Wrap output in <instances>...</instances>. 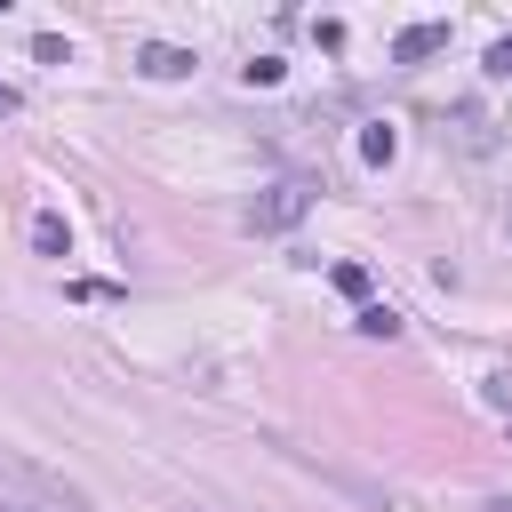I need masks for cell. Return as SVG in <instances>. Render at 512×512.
Instances as JSON below:
<instances>
[{"instance_id": "cell-9", "label": "cell", "mask_w": 512, "mask_h": 512, "mask_svg": "<svg viewBox=\"0 0 512 512\" xmlns=\"http://www.w3.org/2000/svg\"><path fill=\"white\" fill-rule=\"evenodd\" d=\"M0 512H32V504H24V496H16L8 480H0Z\"/></svg>"}, {"instance_id": "cell-7", "label": "cell", "mask_w": 512, "mask_h": 512, "mask_svg": "<svg viewBox=\"0 0 512 512\" xmlns=\"http://www.w3.org/2000/svg\"><path fill=\"white\" fill-rule=\"evenodd\" d=\"M488 72H496V80H512V40H496V48H488Z\"/></svg>"}, {"instance_id": "cell-4", "label": "cell", "mask_w": 512, "mask_h": 512, "mask_svg": "<svg viewBox=\"0 0 512 512\" xmlns=\"http://www.w3.org/2000/svg\"><path fill=\"white\" fill-rule=\"evenodd\" d=\"M352 328H360V336H400V312H392V304H360Z\"/></svg>"}, {"instance_id": "cell-8", "label": "cell", "mask_w": 512, "mask_h": 512, "mask_svg": "<svg viewBox=\"0 0 512 512\" xmlns=\"http://www.w3.org/2000/svg\"><path fill=\"white\" fill-rule=\"evenodd\" d=\"M16 112H24V96H16L8 80H0V120H16Z\"/></svg>"}, {"instance_id": "cell-2", "label": "cell", "mask_w": 512, "mask_h": 512, "mask_svg": "<svg viewBox=\"0 0 512 512\" xmlns=\"http://www.w3.org/2000/svg\"><path fill=\"white\" fill-rule=\"evenodd\" d=\"M192 64H200V56L176 48V40H144V48H136V72H144V80H184Z\"/></svg>"}, {"instance_id": "cell-10", "label": "cell", "mask_w": 512, "mask_h": 512, "mask_svg": "<svg viewBox=\"0 0 512 512\" xmlns=\"http://www.w3.org/2000/svg\"><path fill=\"white\" fill-rule=\"evenodd\" d=\"M488 512H512V496H504V504H488Z\"/></svg>"}, {"instance_id": "cell-1", "label": "cell", "mask_w": 512, "mask_h": 512, "mask_svg": "<svg viewBox=\"0 0 512 512\" xmlns=\"http://www.w3.org/2000/svg\"><path fill=\"white\" fill-rule=\"evenodd\" d=\"M304 208H312V184L288 176V184H272V192L248 208V224H256V232H288V224H304Z\"/></svg>"}, {"instance_id": "cell-5", "label": "cell", "mask_w": 512, "mask_h": 512, "mask_svg": "<svg viewBox=\"0 0 512 512\" xmlns=\"http://www.w3.org/2000/svg\"><path fill=\"white\" fill-rule=\"evenodd\" d=\"M392 152H400V136H392V128H384V120H376V128H368V136H360V160H376V168H384V160H392Z\"/></svg>"}, {"instance_id": "cell-11", "label": "cell", "mask_w": 512, "mask_h": 512, "mask_svg": "<svg viewBox=\"0 0 512 512\" xmlns=\"http://www.w3.org/2000/svg\"><path fill=\"white\" fill-rule=\"evenodd\" d=\"M504 224H512V208H504Z\"/></svg>"}, {"instance_id": "cell-3", "label": "cell", "mask_w": 512, "mask_h": 512, "mask_svg": "<svg viewBox=\"0 0 512 512\" xmlns=\"http://www.w3.org/2000/svg\"><path fill=\"white\" fill-rule=\"evenodd\" d=\"M440 48H448V24L424 16V24H408V32L392 40V64H424V56H440Z\"/></svg>"}, {"instance_id": "cell-6", "label": "cell", "mask_w": 512, "mask_h": 512, "mask_svg": "<svg viewBox=\"0 0 512 512\" xmlns=\"http://www.w3.org/2000/svg\"><path fill=\"white\" fill-rule=\"evenodd\" d=\"M32 240H40V256H64V224H56V216H40V224H32Z\"/></svg>"}]
</instances>
